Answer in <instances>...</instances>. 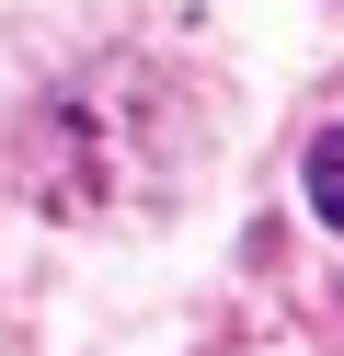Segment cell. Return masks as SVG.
<instances>
[{"instance_id": "obj_1", "label": "cell", "mask_w": 344, "mask_h": 356, "mask_svg": "<svg viewBox=\"0 0 344 356\" xmlns=\"http://www.w3.org/2000/svg\"><path fill=\"white\" fill-rule=\"evenodd\" d=\"M310 207L344 230V127H333V138H310Z\"/></svg>"}]
</instances>
